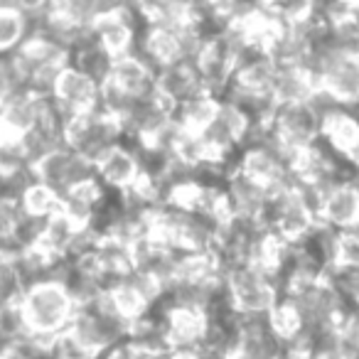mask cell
I'll return each mask as SVG.
<instances>
[{
  "label": "cell",
  "mask_w": 359,
  "mask_h": 359,
  "mask_svg": "<svg viewBox=\"0 0 359 359\" xmlns=\"http://www.w3.org/2000/svg\"><path fill=\"white\" fill-rule=\"evenodd\" d=\"M22 318H25L27 332L37 334H60L74 318L76 305L72 303L65 285L57 280H42L22 293L20 300Z\"/></svg>",
  "instance_id": "1"
},
{
  "label": "cell",
  "mask_w": 359,
  "mask_h": 359,
  "mask_svg": "<svg viewBox=\"0 0 359 359\" xmlns=\"http://www.w3.org/2000/svg\"><path fill=\"white\" fill-rule=\"evenodd\" d=\"M52 8H57L55 0H18V11L22 15H42Z\"/></svg>",
  "instance_id": "20"
},
{
  "label": "cell",
  "mask_w": 359,
  "mask_h": 359,
  "mask_svg": "<svg viewBox=\"0 0 359 359\" xmlns=\"http://www.w3.org/2000/svg\"><path fill=\"white\" fill-rule=\"evenodd\" d=\"M224 283L236 313H271L280 300L273 276L249 261L231 266L224 273Z\"/></svg>",
  "instance_id": "2"
},
{
  "label": "cell",
  "mask_w": 359,
  "mask_h": 359,
  "mask_svg": "<svg viewBox=\"0 0 359 359\" xmlns=\"http://www.w3.org/2000/svg\"><path fill=\"white\" fill-rule=\"evenodd\" d=\"M315 89H318V79L305 67H276L269 94L276 101V106L308 104Z\"/></svg>",
  "instance_id": "11"
},
{
  "label": "cell",
  "mask_w": 359,
  "mask_h": 359,
  "mask_svg": "<svg viewBox=\"0 0 359 359\" xmlns=\"http://www.w3.org/2000/svg\"><path fill=\"white\" fill-rule=\"evenodd\" d=\"M47 118V96H37L32 91H13L0 104V126L3 133L25 135Z\"/></svg>",
  "instance_id": "6"
},
{
  "label": "cell",
  "mask_w": 359,
  "mask_h": 359,
  "mask_svg": "<svg viewBox=\"0 0 359 359\" xmlns=\"http://www.w3.org/2000/svg\"><path fill=\"white\" fill-rule=\"evenodd\" d=\"M222 101L217 99L212 91H200L192 99L182 101L180 106H175L172 118L177 121L182 128L192 130V133H202L207 126L212 123V118L217 116V109H219Z\"/></svg>",
  "instance_id": "12"
},
{
  "label": "cell",
  "mask_w": 359,
  "mask_h": 359,
  "mask_svg": "<svg viewBox=\"0 0 359 359\" xmlns=\"http://www.w3.org/2000/svg\"><path fill=\"white\" fill-rule=\"evenodd\" d=\"M0 135H3V126H0Z\"/></svg>",
  "instance_id": "26"
},
{
  "label": "cell",
  "mask_w": 359,
  "mask_h": 359,
  "mask_svg": "<svg viewBox=\"0 0 359 359\" xmlns=\"http://www.w3.org/2000/svg\"><path fill=\"white\" fill-rule=\"evenodd\" d=\"M170 359H197V354L195 352H172Z\"/></svg>",
  "instance_id": "25"
},
{
  "label": "cell",
  "mask_w": 359,
  "mask_h": 359,
  "mask_svg": "<svg viewBox=\"0 0 359 359\" xmlns=\"http://www.w3.org/2000/svg\"><path fill=\"white\" fill-rule=\"evenodd\" d=\"M0 11H18V0H0Z\"/></svg>",
  "instance_id": "24"
},
{
  "label": "cell",
  "mask_w": 359,
  "mask_h": 359,
  "mask_svg": "<svg viewBox=\"0 0 359 359\" xmlns=\"http://www.w3.org/2000/svg\"><path fill=\"white\" fill-rule=\"evenodd\" d=\"M32 175L37 182L52 187L62 197L74 187L96 180V165L67 145H57L32 165Z\"/></svg>",
  "instance_id": "3"
},
{
  "label": "cell",
  "mask_w": 359,
  "mask_h": 359,
  "mask_svg": "<svg viewBox=\"0 0 359 359\" xmlns=\"http://www.w3.org/2000/svg\"><path fill=\"white\" fill-rule=\"evenodd\" d=\"M50 354H52V359H99L101 357V354H94L91 349H86L69 330L57 334Z\"/></svg>",
  "instance_id": "18"
},
{
  "label": "cell",
  "mask_w": 359,
  "mask_h": 359,
  "mask_svg": "<svg viewBox=\"0 0 359 359\" xmlns=\"http://www.w3.org/2000/svg\"><path fill=\"white\" fill-rule=\"evenodd\" d=\"M276 135L293 155L308 150L323 135V121L310 104H283L276 106L271 116Z\"/></svg>",
  "instance_id": "4"
},
{
  "label": "cell",
  "mask_w": 359,
  "mask_h": 359,
  "mask_svg": "<svg viewBox=\"0 0 359 359\" xmlns=\"http://www.w3.org/2000/svg\"><path fill=\"white\" fill-rule=\"evenodd\" d=\"M357 226H359V219H357Z\"/></svg>",
  "instance_id": "27"
},
{
  "label": "cell",
  "mask_w": 359,
  "mask_h": 359,
  "mask_svg": "<svg viewBox=\"0 0 359 359\" xmlns=\"http://www.w3.org/2000/svg\"><path fill=\"white\" fill-rule=\"evenodd\" d=\"M96 180L104 182L111 190L126 192L143 177V170H140V160L126 145H114L109 148L99 160H96Z\"/></svg>",
  "instance_id": "7"
},
{
  "label": "cell",
  "mask_w": 359,
  "mask_h": 359,
  "mask_svg": "<svg viewBox=\"0 0 359 359\" xmlns=\"http://www.w3.org/2000/svg\"><path fill=\"white\" fill-rule=\"evenodd\" d=\"M81 231H84V229H81L74 219H69V217L60 210V212H55V215H50L45 219V229H42V241H40V244L55 256H69L72 246H74L76 236H79Z\"/></svg>",
  "instance_id": "13"
},
{
  "label": "cell",
  "mask_w": 359,
  "mask_h": 359,
  "mask_svg": "<svg viewBox=\"0 0 359 359\" xmlns=\"http://www.w3.org/2000/svg\"><path fill=\"white\" fill-rule=\"evenodd\" d=\"M155 86H158V94L172 106H180L182 101L205 91V84H202L195 65L190 62H172V65L160 67L155 72Z\"/></svg>",
  "instance_id": "9"
},
{
  "label": "cell",
  "mask_w": 359,
  "mask_h": 359,
  "mask_svg": "<svg viewBox=\"0 0 359 359\" xmlns=\"http://www.w3.org/2000/svg\"><path fill=\"white\" fill-rule=\"evenodd\" d=\"M337 264L359 266V226L337 231Z\"/></svg>",
  "instance_id": "19"
},
{
  "label": "cell",
  "mask_w": 359,
  "mask_h": 359,
  "mask_svg": "<svg viewBox=\"0 0 359 359\" xmlns=\"http://www.w3.org/2000/svg\"><path fill=\"white\" fill-rule=\"evenodd\" d=\"M99 89L101 86L91 76H86L76 67L67 65L55 79L52 101L69 116L89 114V111L99 109Z\"/></svg>",
  "instance_id": "5"
},
{
  "label": "cell",
  "mask_w": 359,
  "mask_h": 359,
  "mask_svg": "<svg viewBox=\"0 0 359 359\" xmlns=\"http://www.w3.org/2000/svg\"><path fill=\"white\" fill-rule=\"evenodd\" d=\"M172 352L170 349H143L133 347V359H170Z\"/></svg>",
  "instance_id": "22"
},
{
  "label": "cell",
  "mask_w": 359,
  "mask_h": 359,
  "mask_svg": "<svg viewBox=\"0 0 359 359\" xmlns=\"http://www.w3.org/2000/svg\"><path fill=\"white\" fill-rule=\"evenodd\" d=\"M357 219H359V185L339 182V185H334L325 195L318 222L334 231H344L357 226Z\"/></svg>",
  "instance_id": "8"
},
{
  "label": "cell",
  "mask_w": 359,
  "mask_h": 359,
  "mask_svg": "<svg viewBox=\"0 0 359 359\" xmlns=\"http://www.w3.org/2000/svg\"><path fill=\"white\" fill-rule=\"evenodd\" d=\"M20 210L27 217H37V219H47L50 215L62 210V197L57 195L52 187L42 185V182H30L20 195Z\"/></svg>",
  "instance_id": "15"
},
{
  "label": "cell",
  "mask_w": 359,
  "mask_h": 359,
  "mask_svg": "<svg viewBox=\"0 0 359 359\" xmlns=\"http://www.w3.org/2000/svg\"><path fill=\"white\" fill-rule=\"evenodd\" d=\"M109 295H111V300H114L116 310H118L126 320H130V323H133L135 318H140V315H145L150 308L148 300L140 295V290L128 280V276H126V278L121 280V283L116 285Z\"/></svg>",
  "instance_id": "16"
},
{
  "label": "cell",
  "mask_w": 359,
  "mask_h": 359,
  "mask_svg": "<svg viewBox=\"0 0 359 359\" xmlns=\"http://www.w3.org/2000/svg\"><path fill=\"white\" fill-rule=\"evenodd\" d=\"M11 344H13V339L8 337V334H6V330H3V325H0V354L6 352V349L11 347Z\"/></svg>",
  "instance_id": "23"
},
{
  "label": "cell",
  "mask_w": 359,
  "mask_h": 359,
  "mask_svg": "<svg viewBox=\"0 0 359 359\" xmlns=\"http://www.w3.org/2000/svg\"><path fill=\"white\" fill-rule=\"evenodd\" d=\"M109 81H114L118 89H123L126 94L135 96V99H143L158 91L155 86V72L150 69V65L140 55H121L114 57V65H111Z\"/></svg>",
  "instance_id": "10"
},
{
  "label": "cell",
  "mask_w": 359,
  "mask_h": 359,
  "mask_svg": "<svg viewBox=\"0 0 359 359\" xmlns=\"http://www.w3.org/2000/svg\"><path fill=\"white\" fill-rule=\"evenodd\" d=\"M99 359H133V344L121 342L116 347H111L109 352H104Z\"/></svg>",
  "instance_id": "21"
},
{
  "label": "cell",
  "mask_w": 359,
  "mask_h": 359,
  "mask_svg": "<svg viewBox=\"0 0 359 359\" xmlns=\"http://www.w3.org/2000/svg\"><path fill=\"white\" fill-rule=\"evenodd\" d=\"M27 40V18L20 11H0V55L13 52Z\"/></svg>",
  "instance_id": "17"
},
{
  "label": "cell",
  "mask_w": 359,
  "mask_h": 359,
  "mask_svg": "<svg viewBox=\"0 0 359 359\" xmlns=\"http://www.w3.org/2000/svg\"><path fill=\"white\" fill-rule=\"evenodd\" d=\"M27 170H30V158H27L22 138L3 133L0 135V185L11 182L13 177H20Z\"/></svg>",
  "instance_id": "14"
}]
</instances>
